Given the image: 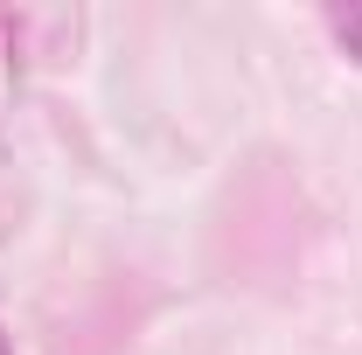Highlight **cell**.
I'll return each instance as SVG.
<instances>
[{
    "label": "cell",
    "mask_w": 362,
    "mask_h": 355,
    "mask_svg": "<svg viewBox=\"0 0 362 355\" xmlns=\"http://www.w3.org/2000/svg\"><path fill=\"white\" fill-rule=\"evenodd\" d=\"M334 35H341V49L362 63V0H349V7H334Z\"/></svg>",
    "instance_id": "6da1fadb"
},
{
    "label": "cell",
    "mask_w": 362,
    "mask_h": 355,
    "mask_svg": "<svg viewBox=\"0 0 362 355\" xmlns=\"http://www.w3.org/2000/svg\"><path fill=\"white\" fill-rule=\"evenodd\" d=\"M0 355H14V349H7V334H0Z\"/></svg>",
    "instance_id": "7a4b0ae2"
}]
</instances>
